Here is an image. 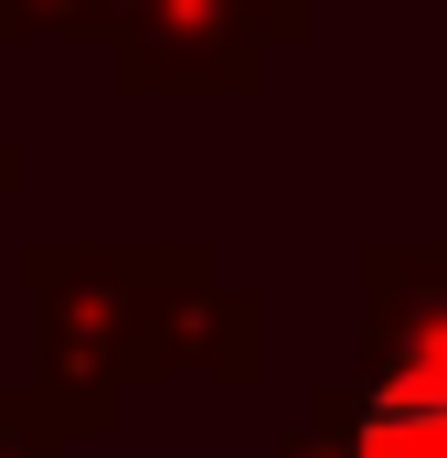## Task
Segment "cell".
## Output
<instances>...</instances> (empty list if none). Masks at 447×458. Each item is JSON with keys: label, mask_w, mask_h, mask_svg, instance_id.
Instances as JSON below:
<instances>
[{"label": "cell", "mask_w": 447, "mask_h": 458, "mask_svg": "<svg viewBox=\"0 0 447 458\" xmlns=\"http://www.w3.org/2000/svg\"><path fill=\"white\" fill-rule=\"evenodd\" d=\"M32 352L64 427H117V405L160 373L256 384V299L224 288L203 245H128V234H32Z\"/></svg>", "instance_id": "6da1fadb"}, {"label": "cell", "mask_w": 447, "mask_h": 458, "mask_svg": "<svg viewBox=\"0 0 447 458\" xmlns=\"http://www.w3.org/2000/svg\"><path fill=\"white\" fill-rule=\"evenodd\" d=\"M309 0H139V21L117 32V86H160V97H224L256 86L266 54L309 43Z\"/></svg>", "instance_id": "7a4b0ae2"}, {"label": "cell", "mask_w": 447, "mask_h": 458, "mask_svg": "<svg viewBox=\"0 0 447 458\" xmlns=\"http://www.w3.org/2000/svg\"><path fill=\"white\" fill-rule=\"evenodd\" d=\"M362 373H437L447 384V234L362 245Z\"/></svg>", "instance_id": "3957f363"}, {"label": "cell", "mask_w": 447, "mask_h": 458, "mask_svg": "<svg viewBox=\"0 0 447 458\" xmlns=\"http://www.w3.org/2000/svg\"><path fill=\"white\" fill-rule=\"evenodd\" d=\"M351 458H447V384L437 373H362L341 394Z\"/></svg>", "instance_id": "277c9868"}, {"label": "cell", "mask_w": 447, "mask_h": 458, "mask_svg": "<svg viewBox=\"0 0 447 458\" xmlns=\"http://www.w3.org/2000/svg\"><path fill=\"white\" fill-rule=\"evenodd\" d=\"M64 405L32 384V394H0V458H64Z\"/></svg>", "instance_id": "5b68a950"}, {"label": "cell", "mask_w": 447, "mask_h": 458, "mask_svg": "<svg viewBox=\"0 0 447 458\" xmlns=\"http://www.w3.org/2000/svg\"><path fill=\"white\" fill-rule=\"evenodd\" d=\"M0 43H97V0H0Z\"/></svg>", "instance_id": "8992f818"}, {"label": "cell", "mask_w": 447, "mask_h": 458, "mask_svg": "<svg viewBox=\"0 0 447 458\" xmlns=\"http://www.w3.org/2000/svg\"><path fill=\"white\" fill-rule=\"evenodd\" d=\"M11 182H21V149H11V139H0V192H11Z\"/></svg>", "instance_id": "52a82bcc"}]
</instances>
